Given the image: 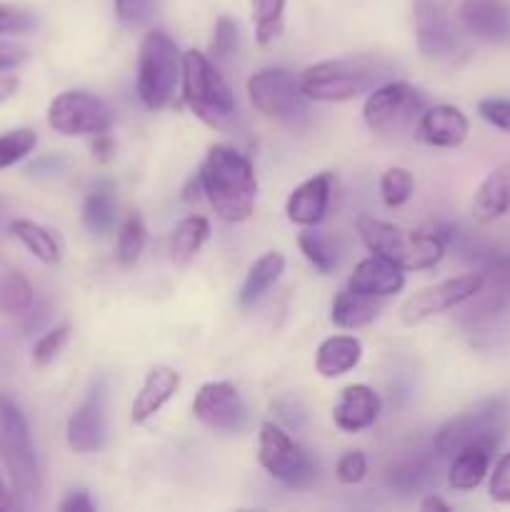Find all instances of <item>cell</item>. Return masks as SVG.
<instances>
[{"label":"cell","instance_id":"obj_15","mask_svg":"<svg viewBox=\"0 0 510 512\" xmlns=\"http://www.w3.org/2000/svg\"><path fill=\"white\" fill-rule=\"evenodd\" d=\"M415 38H418V50L423 58L440 60L448 58L458 48V38L450 25L448 13L438 0H415Z\"/></svg>","mask_w":510,"mask_h":512},{"label":"cell","instance_id":"obj_47","mask_svg":"<svg viewBox=\"0 0 510 512\" xmlns=\"http://www.w3.org/2000/svg\"><path fill=\"white\" fill-rule=\"evenodd\" d=\"M20 88V80L15 75H0V103L13 98Z\"/></svg>","mask_w":510,"mask_h":512},{"label":"cell","instance_id":"obj_38","mask_svg":"<svg viewBox=\"0 0 510 512\" xmlns=\"http://www.w3.org/2000/svg\"><path fill=\"white\" fill-rule=\"evenodd\" d=\"M68 338H70V325L68 323L58 325V328H53L50 333H45L43 338L35 343L33 363L40 365V368H45V365L53 363V360L60 355V350L65 348Z\"/></svg>","mask_w":510,"mask_h":512},{"label":"cell","instance_id":"obj_39","mask_svg":"<svg viewBox=\"0 0 510 512\" xmlns=\"http://www.w3.org/2000/svg\"><path fill=\"white\" fill-rule=\"evenodd\" d=\"M155 0H115V13L130 28H140L153 18Z\"/></svg>","mask_w":510,"mask_h":512},{"label":"cell","instance_id":"obj_50","mask_svg":"<svg viewBox=\"0 0 510 512\" xmlns=\"http://www.w3.org/2000/svg\"><path fill=\"white\" fill-rule=\"evenodd\" d=\"M3 508H13V498H10L8 488H5V483L0 480V510Z\"/></svg>","mask_w":510,"mask_h":512},{"label":"cell","instance_id":"obj_45","mask_svg":"<svg viewBox=\"0 0 510 512\" xmlns=\"http://www.w3.org/2000/svg\"><path fill=\"white\" fill-rule=\"evenodd\" d=\"M60 510L63 512H90V510H95V503L90 500L88 493L78 490V493H70L68 498L60 503Z\"/></svg>","mask_w":510,"mask_h":512},{"label":"cell","instance_id":"obj_43","mask_svg":"<svg viewBox=\"0 0 510 512\" xmlns=\"http://www.w3.org/2000/svg\"><path fill=\"white\" fill-rule=\"evenodd\" d=\"M35 25L25 10L13 8V5L0 3V35H13V33H28Z\"/></svg>","mask_w":510,"mask_h":512},{"label":"cell","instance_id":"obj_44","mask_svg":"<svg viewBox=\"0 0 510 512\" xmlns=\"http://www.w3.org/2000/svg\"><path fill=\"white\" fill-rule=\"evenodd\" d=\"M25 60H28V50H25L23 45L0 40V70L18 68V65H23Z\"/></svg>","mask_w":510,"mask_h":512},{"label":"cell","instance_id":"obj_28","mask_svg":"<svg viewBox=\"0 0 510 512\" xmlns=\"http://www.w3.org/2000/svg\"><path fill=\"white\" fill-rule=\"evenodd\" d=\"M210 235V225L203 215H188L175 225L168 240V255L175 265H188L198 255Z\"/></svg>","mask_w":510,"mask_h":512},{"label":"cell","instance_id":"obj_24","mask_svg":"<svg viewBox=\"0 0 510 512\" xmlns=\"http://www.w3.org/2000/svg\"><path fill=\"white\" fill-rule=\"evenodd\" d=\"M495 448L490 445H468V448L458 450L450 458L448 468V485L460 493L475 490L485 480L490 470V460H493Z\"/></svg>","mask_w":510,"mask_h":512},{"label":"cell","instance_id":"obj_2","mask_svg":"<svg viewBox=\"0 0 510 512\" xmlns=\"http://www.w3.org/2000/svg\"><path fill=\"white\" fill-rule=\"evenodd\" d=\"M390 75V65L378 55H353L315 63L300 75L305 98L320 103H343L378 88Z\"/></svg>","mask_w":510,"mask_h":512},{"label":"cell","instance_id":"obj_9","mask_svg":"<svg viewBox=\"0 0 510 512\" xmlns=\"http://www.w3.org/2000/svg\"><path fill=\"white\" fill-rule=\"evenodd\" d=\"M258 460L265 473L285 488L308 490L315 483L313 458L280 425L263 423L258 435Z\"/></svg>","mask_w":510,"mask_h":512},{"label":"cell","instance_id":"obj_32","mask_svg":"<svg viewBox=\"0 0 510 512\" xmlns=\"http://www.w3.org/2000/svg\"><path fill=\"white\" fill-rule=\"evenodd\" d=\"M283 13L285 0H253L255 40L260 45L273 43L283 33Z\"/></svg>","mask_w":510,"mask_h":512},{"label":"cell","instance_id":"obj_48","mask_svg":"<svg viewBox=\"0 0 510 512\" xmlns=\"http://www.w3.org/2000/svg\"><path fill=\"white\" fill-rule=\"evenodd\" d=\"M200 195H203V180H200V173H195L193 178L188 180V185L183 188V200L185 203H193Z\"/></svg>","mask_w":510,"mask_h":512},{"label":"cell","instance_id":"obj_18","mask_svg":"<svg viewBox=\"0 0 510 512\" xmlns=\"http://www.w3.org/2000/svg\"><path fill=\"white\" fill-rule=\"evenodd\" d=\"M380 418V395L370 385L355 383L340 393L333 408V423L343 433H360Z\"/></svg>","mask_w":510,"mask_h":512},{"label":"cell","instance_id":"obj_34","mask_svg":"<svg viewBox=\"0 0 510 512\" xmlns=\"http://www.w3.org/2000/svg\"><path fill=\"white\" fill-rule=\"evenodd\" d=\"M298 245H300V253L305 255V260H308L318 273L323 275L333 273V268L338 265V253H335V248L330 245L328 238L308 230V233H300Z\"/></svg>","mask_w":510,"mask_h":512},{"label":"cell","instance_id":"obj_21","mask_svg":"<svg viewBox=\"0 0 510 512\" xmlns=\"http://www.w3.org/2000/svg\"><path fill=\"white\" fill-rule=\"evenodd\" d=\"M180 388V375L175 373L168 365H155L148 375H145V383L140 388V393L135 395L133 410H130V420L135 425H143L153 418L155 413H160L165 403L178 393Z\"/></svg>","mask_w":510,"mask_h":512},{"label":"cell","instance_id":"obj_3","mask_svg":"<svg viewBox=\"0 0 510 512\" xmlns=\"http://www.w3.org/2000/svg\"><path fill=\"white\" fill-rule=\"evenodd\" d=\"M358 233L370 253L393 260L403 270H430L445 255V240L440 233H410L400 225L375 220L370 215H360Z\"/></svg>","mask_w":510,"mask_h":512},{"label":"cell","instance_id":"obj_17","mask_svg":"<svg viewBox=\"0 0 510 512\" xmlns=\"http://www.w3.org/2000/svg\"><path fill=\"white\" fill-rule=\"evenodd\" d=\"M348 288L355 293L370 295V298H390L405 288V270L395 265L393 260L370 255L355 265Z\"/></svg>","mask_w":510,"mask_h":512},{"label":"cell","instance_id":"obj_29","mask_svg":"<svg viewBox=\"0 0 510 512\" xmlns=\"http://www.w3.org/2000/svg\"><path fill=\"white\" fill-rule=\"evenodd\" d=\"M8 230L15 240H20V243H23L25 248L40 260V263L55 265L60 263V258H63V250H60L58 238H55L48 228L35 223V220L18 218L8 225Z\"/></svg>","mask_w":510,"mask_h":512},{"label":"cell","instance_id":"obj_46","mask_svg":"<svg viewBox=\"0 0 510 512\" xmlns=\"http://www.w3.org/2000/svg\"><path fill=\"white\" fill-rule=\"evenodd\" d=\"M113 150H115L113 138H110L108 133L95 135V140H93V155H95V158H98V160H108L110 155H113Z\"/></svg>","mask_w":510,"mask_h":512},{"label":"cell","instance_id":"obj_42","mask_svg":"<svg viewBox=\"0 0 510 512\" xmlns=\"http://www.w3.org/2000/svg\"><path fill=\"white\" fill-rule=\"evenodd\" d=\"M488 493L495 503L510 505V453H505L503 458L498 460L493 473H490Z\"/></svg>","mask_w":510,"mask_h":512},{"label":"cell","instance_id":"obj_7","mask_svg":"<svg viewBox=\"0 0 510 512\" xmlns=\"http://www.w3.org/2000/svg\"><path fill=\"white\" fill-rule=\"evenodd\" d=\"M508 430V403L503 398H490L475 405L468 413L455 415L435 433L433 450L438 460H450L468 445H490L498 450Z\"/></svg>","mask_w":510,"mask_h":512},{"label":"cell","instance_id":"obj_1","mask_svg":"<svg viewBox=\"0 0 510 512\" xmlns=\"http://www.w3.org/2000/svg\"><path fill=\"white\" fill-rule=\"evenodd\" d=\"M203 195L210 208L225 223H245L255 210L258 198V178L250 158L233 145H213L200 165Z\"/></svg>","mask_w":510,"mask_h":512},{"label":"cell","instance_id":"obj_10","mask_svg":"<svg viewBox=\"0 0 510 512\" xmlns=\"http://www.w3.org/2000/svg\"><path fill=\"white\" fill-rule=\"evenodd\" d=\"M48 125L65 138L103 135L113 128V110L88 90H65L48 105Z\"/></svg>","mask_w":510,"mask_h":512},{"label":"cell","instance_id":"obj_49","mask_svg":"<svg viewBox=\"0 0 510 512\" xmlns=\"http://www.w3.org/2000/svg\"><path fill=\"white\" fill-rule=\"evenodd\" d=\"M420 510H423V512H430V510L448 512V510H450V505L445 503V500H440L438 495H428V498H425L423 503H420Z\"/></svg>","mask_w":510,"mask_h":512},{"label":"cell","instance_id":"obj_16","mask_svg":"<svg viewBox=\"0 0 510 512\" xmlns=\"http://www.w3.org/2000/svg\"><path fill=\"white\" fill-rule=\"evenodd\" d=\"M460 23L475 38L488 43H510L508 0H463Z\"/></svg>","mask_w":510,"mask_h":512},{"label":"cell","instance_id":"obj_27","mask_svg":"<svg viewBox=\"0 0 510 512\" xmlns=\"http://www.w3.org/2000/svg\"><path fill=\"white\" fill-rule=\"evenodd\" d=\"M283 270H285V258L280 253L260 255V258L250 265L248 275H245V283L238 295L240 305H243V308H250V305L260 303L263 295L278 283Z\"/></svg>","mask_w":510,"mask_h":512},{"label":"cell","instance_id":"obj_13","mask_svg":"<svg viewBox=\"0 0 510 512\" xmlns=\"http://www.w3.org/2000/svg\"><path fill=\"white\" fill-rule=\"evenodd\" d=\"M483 285V273H465L458 275V278H450L438 285H430V288H423L403 305V323L418 325L423 320L433 318V315L455 308V305H463L465 300L475 298L483 290Z\"/></svg>","mask_w":510,"mask_h":512},{"label":"cell","instance_id":"obj_26","mask_svg":"<svg viewBox=\"0 0 510 512\" xmlns=\"http://www.w3.org/2000/svg\"><path fill=\"white\" fill-rule=\"evenodd\" d=\"M378 298H370V295L355 293V290L345 288L335 295L333 310H330V320H333L335 328L340 330H360L365 325L373 323L378 318L380 308L375 303Z\"/></svg>","mask_w":510,"mask_h":512},{"label":"cell","instance_id":"obj_20","mask_svg":"<svg viewBox=\"0 0 510 512\" xmlns=\"http://www.w3.org/2000/svg\"><path fill=\"white\" fill-rule=\"evenodd\" d=\"M330 188H333L330 173H320L315 178H308L305 183H300L290 193L288 205H285V213H288L290 223L303 225V228H315L325 218V213H328Z\"/></svg>","mask_w":510,"mask_h":512},{"label":"cell","instance_id":"obj_12","mask_svg":"<svg viewBox=\"0 0 510 512\" xmlns=\"http://www.w3.org/2000/svg\"><path fill=\"white\" fill-rule=\"evenodd\" d=\"M193 415L205 425L223 435H240L250 428V413L233 383H205L193 400Z\"/></svg>","mask_w":510,"mask_h":512},{"label":"cell","instance_id":"obj_36","mask_svg":"<svg viewBox=\"0 0 510 512\" xmlns=\"http://www.w3.org/2000/svg\"><path fill=\"white\" fill-rule=\"evenodd\" d=\"M35 145H38V135L30 128H18L0 135V170L10 168V165L28 158V155L33 153Z\"/></svg>","mask_w":510,"mask_h":512},{"label":"cell","instance_id":"obj_4","mask_svg":"<svg viewBox=\"0 0 510 512\" xmlns=\"http://www.w3.org/2000/svg\"><path fill=\"white\" fill-rule=\"evenodd\" d=\"M180 78H183V100L205 125L223 130L233 120V90L208 55L200 50L183 53Z\"/></svg>","mask_w":510,"mask_h":512},{"label":"cell","instance_id":"obj_22","mask_svg":"<svg viewBox=\"0 0 510 512\" xmlns=\"http://www.w3.org/2000/svg\"><path fill=\"white\" fill-rule=\"evenodd\" d=\"M510 213V163L495 168L478 185L473 198V218L478 223H493Z\"/></svg>","mask_w":510,"mask_h":512},{"label":"cell","instance_id":"obj_37","mask_svg":"<svg viewBox=\"0 0 510 512\" xmlns=\"http://www.w3.org/2000/svg\"><path fill=\"white\" fill-rule=\"evenodd\" d=\"M238 43H240L238 23H235L233 18H228V15H223V18L215 23L210 53H213V58L218 60V63H225V60H230L235 53H238Z\"/></svg>","mask_w":510,"mask_h":512},{"label":"cell","instance_id":"obj_35","mask_svg":"<svg viewBox=\"0 0 510 512\" xmlns=\"http://www.w3.org/2000/svg\"><path fill=\"white\" fill-rule=\"evenodd\" d=\"M413 190L415 178L405 168H390L380 178V198H383V203L388 208H400V205L408 203L413 198Z\"/></svg>","mask_w":510,"mask_h":512},{"label":"cell","instance_id":"obj_41","mask_svg":"<svg viewBox=\"0 0 510 512\" xmlns=\"http://www.w3.org/2000/svg\"><path fill=\"white\" fill-rule=\"evenodd\" d=\"M480 118L488 120L493 128L510 133V100L508 98H485L478 103Z\"/></svg>","mask_w":510,"mask_h":512},{"label":"cell","instance_id":"obj_25","mask_svg":"<svg viewBox=\"0 0 510 512\" xmlns=\"http://www.w3.org/2000/svg\"><path fill=\"white\" fill-rule=\"evenodd\" d=\"M118 220V203H115V190L108 180H100L88 190L83 203V223L93 235H110Z\"/></svg>","mask_w":510,"mask_h":512},{"label":"cell","instance_id":"obj_6","mask_svg":"<svg viewBox=\"0 0 510 512\" xmlns=\"http://www.w3.org/2000/svg\"><path fill=\"white\" fill-rule=\"evenodd\" d=\"M183 73V55L178 45L163 30H153L143 38L138 53V90L140 103L148 110H160L170 103Z\"/></svg>","mask_w":510,"mask_h":512},{"label":"cell","instance_id":"obj_5","mask_svg":"<svg viewBox=\"0 0 510 512\" xmlns=\"http://www.w3.org/2000/svg\"><path fill=\"white\" fill-rule=\"evenodd\" d=\"M0 460L13 493L18 498H35L40 490V470L28 420L18 403L5 393H0Z\"/></svg>","mask_w":510,"mask_h":512},{"label":"cell","instance_id":"obj_31","mask_svg":"<svg viewBox=\"0 0 510 512\" xmlns=\"http://www.w3.org/2000/svg\"><path fill=\"white\" fill-rule=\"evenodd\" d=\"M33 305V285L18 270H8L0 280V310L8 315H20Z\"/></svg>","mask_w":510,"mask_h":512},{"label":"cell","instance_id":"obj_23","mask_svg":"<svg viewBox=\"0 0 510 512\" xmlns=\"http://www.w3.org/2000/svg\"><path fill=\"white\" fill-rule=\"evenodd\" d=\"M363 358V343L355 335H330L315 353V370L323 378H340L350 373Z\"/></svg>","mask_w":510,"mask_h":512},{"label":"cell","instance_id":"obj_8","mask_svg":"<svg viewBox=\"0 0 510 512\" xmlns=\"http://www.w3.org/2000/svg\"><path fill=\"white\" fill-rule=\"evenodd\" d=\"M248 95L255 110L275 123L295 128L308 115V98L300 88V80L285 68L258 70L248 80Z\"/></svg>","mask_w":510,"mask_h":512},{"label":"cell","instance_id":"obj_40","mask_svg":"<svg viewBox=\"0 0 510 512\" xmlns=\"http://www.w3.org/2000/svg\"><path fill=\"white\" fill-rule=\"evenodd\" d=\"M335 473H338V480L343 485H358L360 480L368 475V460L360 450H350L335 465Z\"/></svg>","mask_w":510,"mask_h":512},{"label":"cell","instance_id":"obj_19","mask_svg":"<svg viewBox=\"0 0 510 512\" xmlns=\"http://www.w3.org/2000/svg\"><path fill=\"white\" fill-rule=\"evenodd\" d=\"M470 123L455 105H433L418 118V133L433 148H458L468 138Z\"/></svg>","mask_w":510,"mask_h":512},{"label":"cell","instance_id":"obj_11","mask_svg":"<svg viewBox=\"0 0 510 512\" xmlns=\"http://www.w3.org/2000/svg\"><path fill=\"white\" fill-rule=\"evenodd\" d=\"M423 113V95L408 83H383L368 95L363 105V118L370 130L383 135L403 133Z\"/></svg>","mask_w":510,"mask_h":512},{"label":"cell","instance_id":"obj_33","mask_svg":"<svg viewBox=\"0 0 510 512\" xmlns=\"http://www.w3.org/2000/svg\"><path fill=\"white\" fill-rule=\"evenodd\" d=\"M433 465L428 460H405V463L393 465L388 470V483L390 488L405 490V493H413V490H423L425 485L433 483Z\"/></svg>","mask_w":510,"mask_h":512},{"label":"cell","instance_id":"obj_14","mask_svg":"<svg viewBox=\"0 0 510 512\" xmlns=\"http://www.w3.org/2000/svg\"><path fill=\"white\" fill-rule=\"evenodd\" d=\"M105 405H108V390L103 380H98L68 420V445L75 453H98L105 445V438H108Z\"/></svg>","mask_w":510,"mask_h":512},{"label":"cell","instance_id":"obj_30","mask_svg":"<svg viewBox=\"0 0 510 512\" xmlns=\"http://www.w3.org/2000/svg\"><path fill=\"white\" fill-rule=\"evenodd\" d=\"M148 240L143 218L138 213H128L118 228V240H115V258L120 265H133L140 258Z\"/></svg>","mask_w":510,"mask_h":512}]
</instances>
